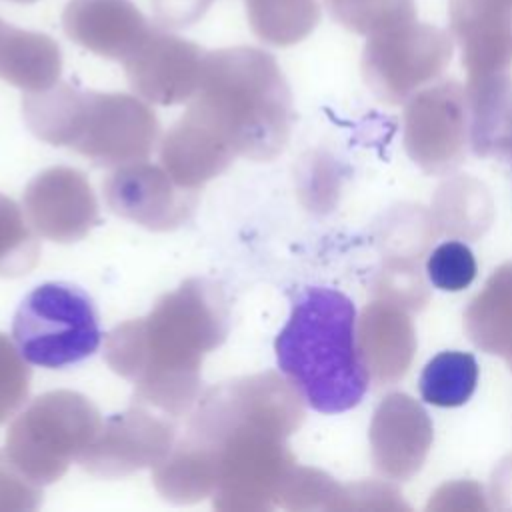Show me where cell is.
Listing matches in <instances>:
<instances>
[{
	"instance_id": "52a82bcc",
	"label": "cell",
	"mask_w": 512,
	"mask_h": 512,
	"mask_svg": "<svg viewBox=\"0 0 512 512\" xmlns=\"http://www.w3.org/2000/svg\"><path fill=\"white\" fill-rule=\"evenodd\" d=\"M430 282L444 292H460L476 278V258L462 242H444L432 250L426 262Z\"/></svg>"
},
{
	"instance_id": "8992f818",
	"label": "cell",
	"mask_w": 512,
	"mask_h": 512,
	"mask_svg": "<svg viewBox=\"0 0 512 512\" xmlns=\"http://www.w3.org/2000/svg\"><path fill=\"white\" fill-rule=\"evenodd\" d=\"M334 16L366 36L388 32L416 20L414 0H330Z\"/></svg>"
},
{
	"instance_id": "3957f363",
	"label": "cell",
	"mask_w": 512,
	"mask_h": 512,
	"mask_svg": "<svg viewBox=\"0 0 512 512\" xmlns=\"http://www.w3.org/2000/svg\"><path fill=\"white\" fill-rule=\"evenodd\" d=\"M452 56V36L432 24L410 22L374 34L364 48L366 80L384 98H402L438 76Z\"/></svg>"
},
{
	"instance_id": "5b68a950",
	"label": "cell",
	"mask_w": 512,
	"mask_h": 512,
	"mask_svg": "<svg viewBox=\"0 0 512 512\" xmlns=\"http://www.w3.org/2000/svg\"><path fill=\"white\" fill-rule=\"evenodd\" d=\"M478 382V364L470 352H440L436 354L420 374L422 400L440 406L454 408L470 400Z\"/></svg>"
},
{
	"instance_id": "277c9868",
	"label": "cell",
	"mask_w": 512,
	"mask_h": 512,
	"mask_svg": "<svg viewBox=\"0 0 512 512\" xmlns=\"http://www.w3.org/2000/svg\"><path fill=\"white\" fill-rule=\"evenodd\" d=\"M448 16L470 80L508 74L512 64V0H448Z\"/></svg>"
},
{
	"instance_id": "7a4b0ae2",
	"label": "cell",
	"mask_w": 512,
	"mask_h": 512,
	"mask_svg": "<svg viewBox=\"0 0 512 512\" xmlns=\"http://www.w3.org/2000/svg\"><path fill=\"white\" fill-rule=\"evenodd\" d=\"M12 340L30 366L64 368L90 358L102 342L94 300L76 284L44 282L14 312Z\"/></svg>"
},
{
	"instance_id": "6da1fadb",
	"label": "cell",
	"mask_w": 512,
	"mask_h": 512,
	"mask_svg": "<svg viewBox=\"0 0 512 512\" xmlns=\"http://www.w3.org/2000/svg\"><path fill=\"white\" fill-rule=\"evenodd\" d=\"M274 352L282 374L316 412L350 410L368 390V370L356 348V308L338 290H302Z\"/></svg>"
}]
</instances>
